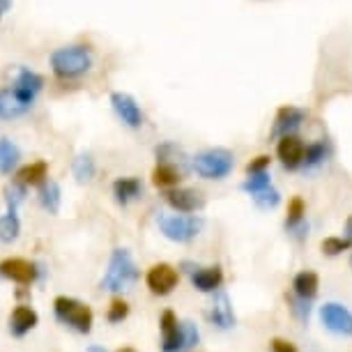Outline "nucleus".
Returning <instances> with one entry per match:
<instances>
[{"label": "nucleus", "mask_w": 352, "mask_h": 352, "mask_svg": "<svg viewBox=\"0 0 352 352\" xmlns=\"http://www.w3.org/2000/svg\"><path fill=\"white\" fill-rule=\"evenodd\" d=\"M210 322L219 329L235 327V311H232L230 297L226 290L214 292V300H212V307H210Z\"/></svg>", "instance_id": "dca6fc26"}, {"label": "nucleus", "mask_w": 352, "mask_h": 352, "mask_svg": "<svg viewBox=\"0 0 352 352\" xmlns=\"http://www.w3.org/2000/svg\"><path fill=\"white\" fill-rule=\"evenodd\" d=\"M23 198H25L23 184L14 182L12 187L5 189V201H8V210L12 212V214H16V208H19V203H23Z\"/></svg>", "instance_id": "2f4dec72"}, {"label": "nucleus", "mask_w": 352, "mask_h": 352, "mask_svg": "<svg viewBox=\"0 0 352 352\" xmlns=\"http://www.w3.org/2000/svg\"><path fill=\"white\" fill-rule=\"evenodd\" d=\"M320 249H322L324 256H338V254H343V251L352 249V242L343 235L341 237H324Z\"/></svg>", "instance_id": "c756f323"}, {"label": "nucleus", "mask_w": 352, "mask_h": 352, "mask_svg": "<svg viewBox=\"0 0 352 352\" xmlns=\"http://www.w3.org/2000/svg\"><path fill=\"white\" fill-rule=\"evenodd\" d=\"M307 223V203H304V198L295 196L290 198L288 203V214H285V230L292 232L295 228H300V226Z\"/></svg>", "instance_id": "4be33fe9"}, {"label": "nucleus", "mask_w": 352, "mask_h": 352, "mask_svg": "<svg viewBox=\"0 0 352 352\" xmlns=\"http://www.w3.org/2000/svg\"><path fill=\"white\" fill-rule=\"evenodd\" d=\"M141 272H138L134 258L127 249H116L111 256L109 270L102 278V288L111 290V292H120V290H129L131 285L138 281Z\"/></svg>", "instance_id": "f03ea898"}, {"label": "nucleus", "mask_w": 352, "mask_h": 352, "mask_svg": "<svg viewBox=\"0 0 352 352\" xmlns=\"http://www.w3.org/2000/svg\"><path fill=\"white\" fill-rule=\"evenodd\" d=\"M345 235L343 237H348V240L352 242V217H348V221H345V228H343Z\"/></svg>", "instance_id": "e433bc0d"}, {"label": "nucleus", "mask_w": 352, "mask_h": 352, "mask_svg": "<svg viewBox=\"0 0 352 352\" xmlns=\"http://www.w3.org/2000/svg\"><path fill=\"white\" fill-rule=\"evenodd\" d=\"M72 170H74V177L78 182H90L95 177V162H92L90 155H78L74 159Z\"/></svg>", "instance_id": "cd10ccee"}, {"label": "nucleus", "mask_w": 352, "mask_h": 352, "mask_svg": "<svg viewBox=\"0 0 352 352\" xmlns=\"http://www.w3.org/2000/svg\"><path fill=\"white\" fill-rule=\"evenodd\" d=\"M53 311H56L58 320H63L65 324H69L72 329H76L78 334H88L92 329V320H95V316H92V309L88 304L74 300V297H56V302H53Z\"/></svg>", "instance_id": "423d86ee"}, {"label": "nucleus", "mask_w": 352, "mask_h": 352, "mask_svg": "<svg viewBox=\"0 0 352 352\" xmlns=\"http://www.w3.org/2000/svg\"><path fill=\"white\" fill-rule=\"evenodd\" d=\"M127 316H129V304L127 302H124V300H113L111 302L109 314H106L109 322H122Z\"/></svg>", "instance_id": "72a5a7b5"}, {"label": "nucleus", "mask_w": 352, "mask_h": 352, "mask_svg": "<svg viewBox=\"0 0 352 352\" xmlns=\"http://www.w3.org/2000/svg\"><path fill=\"white\" fill-rule=\"evenodd\" d=\"M159 324H162V352H189L198 345L201 334H198L196 324L189 320L180 322L170 309L162 314Z\"/></svg>", "instance_id": "f257e3e1"}, {"label": "nucleus", "mask_w": 352, "mask_h": 352, "mask_svg": "<svg viewBox=\"0 0 352 352\" xmlns=\"http://www.w3.org/2000/svg\"><path fill=\"white\" fill-rule=\"evenodd\" d=\"M88 352H106L104 348H97V345H92V348H88Z\"/></svg>", "instance_id": "4c0bfd02"}, {"label": "nucleus", "mask_w": 352, "mask_h": 352, "mask_svg": "<svg viewBox=\"0 0 352 352\" xmlns=\"http://www.w3.org/2000/svg\"><path fill=\"white\" fill-rule=\"evenodd\" d=\"M166 203H168L175 212H180V214H194V212L203 210L205 198L201 191H196V189L177 187V189L166 191Z\"/></svg>", "instance_id": "2eb2a0df"}, {"label": "nucleus", "mask_w": 352, "mask_h": 352, "mask_svg": "<svg viewBox=\"0 0 352 352\" xmlns=\"http://www.w3.org/2000/svg\"><path fill=\"white\" fill-rule=\"evenodd\" d=\"M254 201H256V205L258 208H263V210H272V208H276L278 205V201H281V196H278V191L276 189H265V191H261L258 196H254Z\"/></svg>", "instance_id": "473e14b6"}, {"label": "nucleus", "mask_w": 352, "mask_h": 352, "mask_svg": "<svg viewBox=\"0 0 352 352\" xmlns=\"http://www.w3.org/2000/svg\"><path fill=\"white\" fill-rule=\"evenodd\" d=\"M39 274H42V265L28 263V261H23V258H5V261L0 263V276L12 278V281L23 283V285L32 283Z\"/></svg>", "instance_id": "9d476101"}, {"label": "nucleus", "mask_w": 352, "mask_h": 352, "mask_svg": "<svg viewBox=\"0 0 352 352\" xmlns=\"http://www.w3.org/2000/svg\"><path fill=\"white\" fill-rule=\"evenodd\" d=\"M53 74L60 78H74L92 67V53L88 46H63L51 53Z\"/></svg>", "instance_id": "7ed1b4c3"}, {"label": "nucleus", "mask_w": 352, "mask_h": 352, "mask_svg": "<svg viewBox=\"0 0 352 352\" xmlns=\"http://www.w3.org/2000/svg\"><path fill=\"white\" fill-rule=\"evenodd\" d=\"M304 118L307 113L297 106H281L276 111V118H274V127H272V138H283V136H292L297 129L302 127Z\"/></svg>", "instance_id": "4468645a"}, {"label": "nucleus", "mask_w": 352, "mask_h": 352, "mask_svg": "<svg viewBox=\"0 0 352 352\" xmlns=\"http://www.w3.org/2000/svg\"><path fill=\"white\" fill-rule=\"evenodd\" d=\"M42 85H44V78L39 76L37 72H32L28 67H21L19 69L16 81H14V88H12V95L30 109L32 99L37 97V92L42 90Z\"/></svg>", "instance_id": "f8f14e48"}, {"label": "nucleus", "mask_w": 352, "mask_h": 352, "mask_svg": "<svg viewBox=\"0 0 352 352\" xmlns=\"http://www.w3.org/2000/svg\"><path fill=\"white\" fill-rule=\"evenodd\" d=\"M270 350L272 352H300L297 350V345L292 341H288V338H272Z\"/></svg>", "instance_id": "c9c22d12"}, {"label": "nucleus", "mask_w": 352, "mask_h": 352, "mask_svg": "<svg viewBox=\"0 0 352 352\" xmlns=\"http://www.w3.org/2000/svg\"><path fill=\"white\" fill-rule=\"evenodd\" d=\"M28 111V106L21 104L19 99L12 95V90L0 92V120H12V118H19Z\"/></svg>", "instance_id": "b1692460"}, {"label": "nucleus", "mask_w": 352, "mask_h": 352, "mask_svg": "<svg viewBox=\"0 0 352 352\" xmlns=\"http://www.w3.org/2000/svg\"><path fill=\"white\" fill-rule=\"evenodd\" d=\"M37 322H39V318L30 307H16L12 311V318H10V331L14 336H23V334H28L32 327H37Z\"/></svg>", "instance_id": "6ab92c4d"}, {"label": "nucleus", "mask_w": 352, "mask_h": 352, "mask_svg": "<svg viewBox=\"0 0 352 352\" xmlns=\"http://www.w3.org/2000/svg\"><path fill=\"white\" fill-rule=\"evenodd\" d=\"M272 187V177L267 175V173H258V175H249L247 180H244L242 189L247 191V194L251 196H258L261 191L270 189Z\"/></svg>", "instance_id": "c85d7f7f"}, {"label": "nucleus", "mask_w": 352, "mask_h": 352, "mask_svg": "<svg viewBox=\"0 0 352 352\" xmlns=\"http://www.w3.org/2000/svg\"><path fill=\"white\" fill-rule=\"evenodd\" d=\"M285 302L290 307V314L297 318L300 322H309V316H311V302L307 300H300L295 295H285Z\"/></svg>", "instance_id": "7c9ffc66"}, {"label": "nucleus", "mask_w": 352, "mask_h": 352, "mask_svg": "<svg viewBox=\"0 0 352 352\" xmlns=\"http://www.w3.org/2000/svg\"><path fill=\"white\" fill-rule=\"evenodd\" d=\"M304 155H307V145L302 143V138H297L295 134L278 138L276 157H278V162L283 164V168H288V170L302 168V166H304Z\"/></svg>", "instance_id": "9b49d317"}, {"label": "nucleus", "mask_w": 352, "mask_h": 352, "mask_svg": "<svg viewBox=\"0 0 352 352\" xmlns=\"http://www.w3.org/2000/svg\"><path fill=\"white\" fill-rule=\"evenodd\" d=\"M235 157L226 148H210L194 157V170L205 180H223L230 175Z\"/></svg>", "instance_id": "20e7f679"}, {"label": "nucleus", "mask_w": 352, "mask_h": 352, "mask_svg": "<svg viewBox=\"0 0 352 352\" xmlns=\"http://www.w3.org/2000/svg\"><path fill=\"white\" fill-rule=\"evenodd\" d=\"M329 155V145L324 141H316L307 145V155H304V166L302 168H316V166H320L324 159Z\"/></svg>", "instance_id": "393cba45"}, {"label": "nucleus", "mask_w": 352, "mask_h": 352, "mask_svg": "<svg viewBox=\"0 0 352 352\" xmlns=\"http://www.w3.org/2000/svg\"><path fill=\"white\" fill-rule=\"evenodd\" d=\"M145 283H148L150 292H155V295H170L177 288V283H180V272L168 263H157L145 274Z\"/></svg>", "instance_id": "0eeeda50"}, {"label": "nucleus", "mask_w": 352, "mask_h": 352, "mask_svg": "<svg viewBox=\"0 0 352 352\" xmlns=\"http://www.w3.org/2000/svg\"><path fill=\"white\" fill-rule=\"evenodd\" d=\"M19 232H21V223H19V217L8 212L5 217H0V242L10 244L14 242L19 237Z\"/></svg>", "instance_id": "a878e982"}, {"label": "nucleus", "mask_w": 352, "mask_h": 352, "mask_svg": "<svg viewBox=\"0 0 352 352\" xmlns=\"http://www.w3.org/2000/svg\"><path fill=\"white\" fill-rule=\"evenodd\" d=\"M182 180V175H180V170L175 168L173 164L168 162H159L155 166V170H152V184L159 189H175L177 184H180Z\"/></svg>", "instance_id": "aec40b11"}, {"label": "nucleus", "mask_w": 352, "mask_h": 352, "mask_svg": "<svg viewBox=\"0 0 352 352\" xmlns=\"http://www.w3.org/2000/svg\"><path fill=\"white\" fill-rule=\"evenodd\" d=\"M157 223L159 230L164 232V237L180 244L196 240L198 232L203 230V219L196 214H162L157 219Z\"/></svg>", "instance_id": "39448f33"}, {"label": "nucleus", "mask_w": 352, "mask_h": 352, "mask_svg": "<svg viewBox=\"0 0 352 352\" xmlns=\"http://www.w3.org/2000/svg\"><path fill=\"white\" fill-rule=\"evenodd\" d=\"M46 173H49V164L46 162H32L23 168H19L16 173V182L28 187V184H44L46 182Z\"/></svg>", "instance_id": "412c9836"}, {"label": "nucleus", "mask_w": 352, "mask_h": 352, "mask_svg": "<svg viewBox=\"0 0 352 352\" xmlns=\"http://www.w3.org/2000/svg\"><path fill=\"white\" fill-rule=\"evenodd\" d=\"M116 352H136L134 348H120V350H116Z\"/></svg>", "instance_id": "58836bf2"}, {"label": "nucleus", "mask_w": 352, "mask_h": 352, "mask_svg": "<svg viewBox=\"0 0 352 352\" xmlns=\"http://www.w3.org/2000/svg\"><path fill=\"white\" fill-rule=\"evenodd\" d=\"M270 162H272V159H270L267 155H261V157L251 159V162L247 164V173H249V175H258V173H267Z\"/></svg>", "instance_id": "f704fd0d"}, {"label": "nucleus", "mask_w": 352, "mask_h": 352, "mask_svg": "<svg viewBox=\"0 0 352 352\" xmlns=\"http://www.w3.org/2000/svg\"><path fill=\"white\" fill-rule=\"evenodd\" d=\"M318 288H320V276L314 270H302L292 278V295L300 300L311 302L318 295Z\"/></svg>", "instance_id": "f3484780"}, {"label": "nucleus", "mask_w": 352, "mask_h": 352, "mask_svg": "<svg viewBox=\"0 0 352 352\" xmlns=\"http://www.w3.org/2000/svg\"><path fill=\"white\" fill-rule=\"evenodd\" d=\"M182 267H189L187 272H189L191 285H194L198 292H217V290H221V283H223L221 265H208V267H201V265L184 263Z\"/></svg>", "instance_id": "1a4fd4ad"}, {"label": "nucleus", "mask_w": 352, "mask_h": 352, "mask_svg": "<svg viewBox=\"0 0 352 352\" xmlns=\"http://www.w3.org/2000/svg\"><path fill=\"white\" fill-rule=\"evenodd\" d=\"M143 194V184L138 177H118L113 182V196L120 205H127L131 201H136Z\"/></svg>", "instance_id": "a211bd4d"}, {"label": "nucleus", "mask_w": 352, "mask_h": 352, "mask_svg": "<svg viewBox=\"0 0 352 352\" xmlns=\"http://www.w3.org/2000/svg\"><path fill=\"white\" fill-rule=\"evenodd\" d=\"M320 322L338 336H352V311L338 302H324L320 307Z\"/></svg>", "instance_id": "6e6552de"}, {"label": "nucleus", "mask_w": 352, "mask_h": 352, "mask_svg": "<svg viewBox=\"0 0 352 352\" xmlns=\"http://www.w3.org/2000/svg\"><path fill=\"white\" fill-rule=\"evenodd\" d=\"M19 162V148L8 138H0V173H10Z\"/></svg>", "instance_id": "bb28decb"}, {"label": "nucleus", "mask_w": 352, "mask_h": 352, "mask_svg": "<svg viewBox=\"0 0 352 352\" xmlns=\"http://www.w3.org/2000/svg\"><path fill=\"white\" fill-rule=\"evenodd\" d=\"M3 12H5V10H3V8H0V16H3Z\"/></svg>", "instance_id": "ea45409f"}, {"label": "nucleus", "mask_w": 352, "mask_h": 352, "mask_svg": "<svg viewBox=\"0 0 352 352\" xmlns=\"http://www.w3.org/2000/svg\"><path fill=\"white\" fill-rule=\"evenodd\" d=\"M39 203H42V208L49 210L51 214H58V210H60V187H58V182L46 180L42 187H39Z\"/></svg>", "instance_id": "5701e85b"}, {"label": "nucleus", "mask_w": 352, "mask_h": 352, "mask_svg": "<svg viewBox=\"0 0 352 352\" xmlns=\"http://www.w3.org/2000/svg\"><path fill=\"white\" fill-rule=\"evenodd\" d=\"M111 106L113 111L118 113V118L127 124V127L136 129L143 124V113H141V106L136 104V99L127 95V92H113L111 95Z\"/></svg>", "instance_id": "ddd939ff"}]
</instances>
